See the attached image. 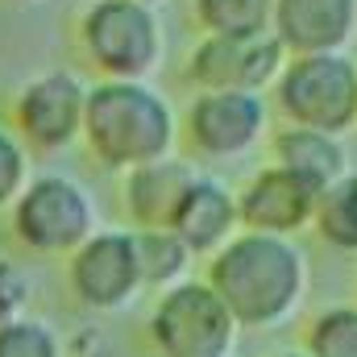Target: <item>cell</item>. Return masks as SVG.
<instances>
[{"mask_svg": "<svg viewBox=\"0 0 357 357\" xmlns=\"http://www.w3.org/2000/svg\"><path fill=\"white\" fill-rule=\"evenodd\" d=\"M204 262V282L220 295L241 333L282 328L312 287V262L295 237L237 233Z\"/></svg>", "mask_w": 357, "mask_h": 357, "instance_id": "obj_1", "label": "cell"}, {"mask_svg": "<svg viewBox=\"0 0 357 357\" xmlns=\"http://www.w3.org/2000/svg\"><path fill=\"white\" fill-rule=\"evenodd\" d=\"M79 142L96 167L125 175L175 154L178 112L150 79H96L88 84Z\"/></svg>", "mask_w": 357, "mask_h": 357, "instance_id": "obj_2", "label": "cell"}, {"mask_svg": "<svg viewBox=\"0 0 357 357\" xmlns=\"http://www.w3.org/2000/svg\"><path fill=\"white\" fill-rule=\"evenodd\" d=\"M75 42L96 79H150L167 59L162 17L142 0H91L75 21Z\"/></svg>", "mask_w": 357, "mask_h": 357, "instance_id": "obj_3", "label": "cell"}, {"mask_svg": "<svg viewBox=\"0 0 357 357\" xmlns=\"http://www.w3.org/2000/svg\"><path fill=\"white\" fill-rule=\"evenodd\" d=\"M270 112L282 125L320 129L345 137L357 129V59L345 54H287L270 84Z\"/></svg>", "mask_w": 357, "mask_h": 357, "instance_id": "obj_4", "label": "cell"}, {"mask_svg": "<svg viewBox=\"0 0 357 357\" xmlns=\"http://www.w3.org/2000/svg\"><path fill=\"white\" fill-rule=\"evenodd\" d=\"M13 241L38 258H67L100 229V204L75 175H29L8 208Z\"/></svg>", "mask_w": 357, "mask_h": 357, "instance_id": "obj_5", "label": "cell"}, {"mask_svg": "<svg viewBox=\"0 0 357 357\" xmlns=\"http://www.w3.org/2000/svg\"><path fill=\"white\" fill-rule=\"evenodd\" d=\"M146 337L154 357H233L241 328L204 278H183L154 295Z\"/></svg>", "mask_w": 357, "mask_h": 357, "instance_id": "obj_6", "label": "cell"}, {"mask_svg": "<svg viewBox=\"0 0 357 357\" xmlns=\"http://www.w3.org/2000/svg\"><path fill=\"white\" fill-rule=\"evenodd\" d=\"M178 137L195 158L233 162L270 137L266 91H195L178 116Z\"/></svg>", "mask_w": 357, "mask_h": 357, "instance_id": "obj_7", "label": "cell"}, {"mask_svg": "<svg viewBox=\"0 0 357 357\" xmlns=\"http://www.w3.org/2000/svg\"><path fill=\"white\" fill-rule=\"evenodd\" d=\"M84 104H88V84L67 71H42L33 79H25L13 91L8 116H13V133L29 154H63L79 142L84 129Z\"/></svg>", "mask_w": 357, "mask_h": 357, "instance_id": "obj_8", "label": "cell"}, {"mask_svg": "<svg viewBox=\"0 0 357 357\" xmlns=\"http://www.w3.org/2000/svg\"><path fill=\"white\" fill-rule=\"evenodd\" d=\"M63 262H67V291L84 312L112 316V312H125L142 295L133 229H104L100 225Z\"/></svg>", "mask_w": 357, "mask_h": 357, "instance_id": "obj_9", "label": "cell"}, {"mask_svg": "<svg viewBox=\"0 0 357 357\" xmlns=\"http://www.w3.org/2000/svg\"><path fill=\"white\" fill-rule=\"evenodd\" d=\"M287 63V50L274 33L250 38H212L199 33V42L187 50L183 79L195 91H270Z\"/></svg>", "mask_w": 357, "mask_h": 357, "instance_id": "obj_10", "label": "cell"}, {"mask_svg": "<svg viewBox=\"0 0 357 357\" xmlns=\"http://www.w3.org/2000/svg\"><path fill=\"white\" fill-rule=\"evenodd\" d=\"M237 195V225L241 233H266V237H299L312 225V208H316V191L307 183L282 171V167H258L241 187H233Z\"/></svg>", "mask_w": 357, "mask_h": 357, "instance_id": "obj_11", "label": "cell"}, {"mask_svg": "<svg viewBox=\"0 0 357 357\" xmlns=\"http://www.w3.org/2000/svg\"><path fill=\"white\" fill-rule=\"evenodd\" d=\"M167 229L191 250L195 262H199V258H212L229 237L241 233L233 187H229L220 175L195 171V175L187 178L183 195H178V204H175V212H171V220H167Z\"/></svg>", "mask_w": 357, "mask_h": 357, "instance_id": "obj_12", "label": "cell"}, {"mask_svg": "<svg viewBox=\"0 0 357 357\" xmlns=\"http://www.w3.org/2000/svg\"><path fill=\"white\" fill-rule=\"evenodd\" d=\"M270 33L287 54H345L357 42V0H274Z\"/></svg>", "mask_w": 357, "mask_h": 357, "instance_id": "obj_13", "label": "cell"}, {"mask_svg": "<svg viewBox=\"0 0 357 357\" xmlns=\"http://www.w3.org/2000/svg\"><path fill=\"white\" fill-rule=\"evenodd\" d=\"M191 175H195V162H187L178 154L125 171L121 175V208H125L129 229H167Z\"/></svg>", "mask_w": 357, "mask_h": 357, "instance_id": "obj_14", "label": "cell"}, {"mask_svg": "<svg viewBox=\"0 0 357 357\" xmlns=\"http://www.w3.org/2000/svg\"><path fill=\"white\" fill-rule=\"evenodd\" d=\"M270 162L291 171L299 183H307L320 195L333 178L349 171V150H345V137L303 129V125H282L270 133Z\"/></svg>", "mask_w": 357, "mask_h": 357, "instance_id": "obj_15", "label": "cell"}, {"mask_svg": "<svg viewBox=\"0 0 357 357\" xmlns=\"http://www.w3.org/2000/svg\"><path fill=\"white\" fill-rule=\"evenodd\" d=\"M328 250L337 254H357V171L349 167L341 178H333L312 208V225H307Z\"/></svg>", "mask_w": 357, "mask_h": 357, "instance_id": "obj_16", "label": "cell"}, {"mask_svg": "<svg viewBox=\"0 0 357 357\" xmlns=\"http://www.w3.org/2000/svg\"><path fill=\"white\" fill-rule=\"evenodd\" d=\"M137 241V270H142V291H167L183 278H191V250L178 241L171 229H133Z\"/></svg>", "mask_w": 357, "mask_h": 357, "instance_id": "obj_17", "label": "cell"}, {"mask_svg": "<svg viewBox=\"0 0 357 357\" xmlns=\"http://www.w3.org/2000/svg\"><path fill=\"white\" fill-rule=\"evenodd\" d=\"M191 21L212 38H250L270 33L274 0H191Z\"/></svg>", "mask_w": 357, "mask_h": 357, "instance_id": "obj_18", "label": "cell"}, {"mask_svg": "<svg viewBox=\"0 0 357 357\" xmlns=\"http://www.w3.org/2000/svg\"><path fill=\"white\" fill-rule=\"evenodd\" d=\"M307 357H357V303H328L312 316L303 345Z\"/></svg>", "mask_w": 357, "mask_h": 357, "instance_id": "obj_19", "label": "cell"}, {"mask_svg": "<svg viewBox=\"0 0 357 357\" xmlns=\"http://www.w3.org/2000/svg\"><path fill=\"white\" fill-rule=\"evenodd\" d=\"M0 357H67V341L50 320L25 312L0 324Z\"/></svg>", "mask_w": 357, "mask_h": 357, "instance_id": "obj_20", "label": "cell"}, {"mask_svg": "<svg viewBox=\"0 0 357 357\" xmlns=\"http://www.w3.org/2000/svg\"><path fill=\"white\" fill-rule=\"evenodd\" d=\"M33 175V154L17 142L13 129L0 125V212L13 208V199L21 195V187Z\"/></svg>", "mask_w": 357, "mask_h": 357, "instance_id": "obj_21", "label": "cell"}, {"mask_svg": "<svg viewBox=\"0 0 357 357\" xmlns=\"http://www.w3.org/2000/svg\"><path fill=\"white\" fill-rule=\"evenodd\" d=\"M29 299H33L29 274L17 266L13 258H0V324L25 316V312H29Z\"/></svg>", "mask_w": 357, "mask_h": 357, "instance_id": "obj_22", "label": "cell"}, {"mask_svg": "<svg viewBox=\"0 0 357 357\" xmlns=\"http://www.w3.org/2000/svg\"><path fill=\"white\" fill-rule=\"evenodd\" d=\"M4 4H13V8H29V4H42V0H4Z\"/></svg>", "mask_w": 357, "mask_h": 357, "instance_id": "obj_23", "label": "cell"}, {"mask_svg": "<svg viewBox=\"0 0 357 357\" xmlns=\"http://www.w3.org/2000/svg\"><path fill=\"white\" fill-rule=\"evenodd\" d=\"M270 357H307L303 349H282V354H270Z\"/></svg>", "mask_w": 357, "mask_h": 357, "instance_id": "obj_24", "label": "cell"}, {"mask_svg": "<svg viewBox=\"0 0 357 357\" xmlns=\"http://www.w3.org/2000/svg\"><path fill=\"white\" fill-rule=\"evenodd\" d=\"M142 4H150V8H158V4H162V0H142Z\"/></svg>", "mask_w": 357, "mask_h": 357, "instance_id": "obj_25", "label": "cell"}]
</instances>
